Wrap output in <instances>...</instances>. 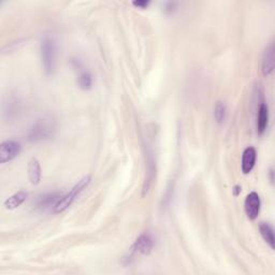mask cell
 I'll list each match as a JSON object with an SVG mask.
<instances>
[{"instance_id":"obj_8","label":"cell","mask_w":275,"mask_h":275,"mask_svg":"<svg viewBox=\"0 0 275 275\" xmlns=\"http://www.w3.org/2000/svg\"><path fill=\"white\" fill-rule=\"evenodd\" d=\"M256 150L254 147L250 146L248 149H245L243 152L242 156V172L244 174H249L252 172V170L255 167L256 163Z\"/></svg>"},{"instance_id":"obj_4","label":"cell","mask_w":275,"mask_h":275,"mask_svg":"<svg viewBox=\"0 0 275 275\" xmlns=\"http://www.w3.org/2000/svg\"><path fill=\"white\" fill-rule=\"evenodd\" d=\"M20 152V144L16 141L8 140L0 146V163L5 164L15 158Z\"/></svg>"},{"instance_id":"obj_9","label":"cell","mask_w":275,"mask_h":275,"mask_svg":"<svg viewBox=\"0 0 275 275\" xmlns=\"http://www.w3.org/2000/svg\"><path fill=\"white\" fill-rule=\"evenodd\" d=\"M274 70V45L270 44L266 48L263 57V73L264 75H270Z\"/></svg>"},{"instance_id":"obj_11","label":"cell","mask_w":275,"mask_h":275,"mask_svg":"<svg viewBox=\"0 0 275 275\" xmlns=\"http://www.w3.org/2000/svg\"><path fill=\"white\" fill-rule=\"evenodd\" d=\"M27 196L28 195L25 192H18L16 194H14L10 198L4 201V208L6 210H14L18 208L20 204H23L24 201L27 199Z\"/></svg>"},{"instance_id":"obj_6","label":"cell","mask_w":275,"mask_h":275,"mask_svg":"<svg viewBox=\"0 0 275 275\" xmlns=\"http://www.w3.org/2000/svg\"><path fill=\"white\" fill-rule=\"evenodd\" d=\"M154 248V239L149 234L141 235L133 245V251L143 254V255H149V254L153 251Z\"/></svg>"},{"instance_id":"obj_1","label":"cell","mask_w":275,"mask_h":275,"mask_svg":"<svg viewBox=\"0 0 275 275\" xmlns=\"http://www.w3.org/2000/svg\"><path fill=\"white\" fill-rule=\"evenodd\" d=\"M55 131V122L52 117L40 118L32 125L28 132V139L31 142H39L46 139H50Z\"/></svg>"},{"instance_id":"obj_10","label":"cell","mask_w":275,"mask_h":275,"mask_svg":"<svg viewBox=\"0 0 275 275\" xmlns=\"http://www.w3.org/2000/svg\"><path fill=\"white\" fill-rule=\"evenodd\" d=\"M28 179L32 185H38L41 181V167L36 158L30 159L28 163Z\"/></svg>"},{"instance_id":"obj_12","label":"cell","mask_w":275,"mask_h":275,"mask_svg":"<svg viewBox=\"0 0 275 275\" xmlns=\"http://www.w3.org/2000/svg\"><path fill=\"white\" fill-rule=\"evenodd\" d=\"M259 231L260 235H262L263 239L265 240V242L270 246L272 250H274V245H275V238H274V232L271 226L267 223H263L259 226Z\"/></svg>"},{"instance_id":"obj_14","label":"cell","mask_w":275,"mask_h":275,"mask_svg":"<svg viewBox=\"0 0 275 275\" xmlns=\"http://www.w3.org/2000/svg\"><path fill=\"white\" fill-rule=\"evenodd\" d=\"M227 115H228V110L227 107H226V104L222 101H218L214 108V118L217 124H224L226 122V119H227Z\"/></svg>"},{"instance_id":"obj_13","label":"cell","mask_w":275,"mask_h":275,"mask_svg":"<svg viewBox=\"0 0 275 275\" xmlns=\"http://www.w3.org/2000/svg\"><path fill=\"white\" fill-rule=\"evenodd\" d=\"M60 198H61V196L58 193L44 195L39 198L38 207H40L41 209H46V208H50L52 204H54V207H55V204L58 202V200Z\"/></svg>"},{"instance_id":"obj_17","label":"cell","mask_w":275,"mask_h":275,"mask_svg":"<svg viewBox=\"0 0 275 275\" xmlns=\"http://www.w3.org/2000/svg\"><path fill=\"white\" fill-rule=\"evenodd\" d=\"M132 4L137 6V8H140V9H145L149 6L150 4V1H133Z\"/></svg>"},{"instance_id":"obj_16","label":"cell","mask_w":275,"mask_h":275,"mask_svg":"<svg viewBox=\"0 0 275 275\" xmlns=\"http://www.w3.org/2000/svg\"><path fill=\"white\" fill-rule=\"evenodd\" d=\"M176 6H178V3H176V2H167L166 8H165V12L167 14H171L176 10Z\"/></svg>"},{"instance_id":"obj_15","label":"cell","mask_w":275,"mask_h":275,"mask_svg":"<svg viewBox=\"0 0 275 275\" xmlns=\"http://www.w3.org/2000/svg\"><path fill=\"white\" fill-rule=\"evenodd\" d=\"M77 84H79V87L81 89H84V90L89 89L91 87V84H93V79H91V75L87 72H83L79 76Z\"/></svg>"},{"instance_id":"obj_2","label":"cell","mask_w":275,"mask_h":275,"mask_svg":"<svg viewBox=\"0 0 275 275\" xmlns=\"http://www.w3.org/2000/svg\"><path fill=\"white\" fill-rule=\"evenodd\" d=\"M90 181H91L90 175H86V176H84V178H82L67 195L61 197V198L58 200V202L55 204L54 212L61 213V212H63V211H66L76 200L77 197H79L83 193V190L89 185Z\"/></svg>"},{"instance_id":"obj_3","label":"cell","mask_w":275,"mask_h":275,"mask_svg":"<svg viewBox=\"0 0 275 275\" xmlns=\"http://www.w3.org/2000/svg\"><path fill=\"white\" fill-rule=\"evenodd\" d=\"M40 51L44 72L47 75H51L54 72L56 65V44L54 40L51 38H45L42 40Z\"/></svg>"},{"instance_id":"obj_7","label":"cell","mask_w":275,"mask_h":275,"mask_svg":"<svg viewBox=\"0 0 275 275\" xmlns=\"http://www.w3.org/2000/svg\"><path fill=\"white\" fill-rule=\"evenodd\" d=\"M268 124H269V108L266 103H262L258 109V114H257V123H256V128L258 135H264L265 131L267 130Z\"/></svg>"},{"instance_id":"obj_5","label":"cell","mask_w":275,"mask_h":275,"mask_svg":"<svg viewBox=\"0 0 275 275\" xmlns=\"http://www.w3.org/2000/svg\"><path fill=\"white\" fill-rule=\"evenodd\" d=\"M260 206H262V202H260V197L257 193L253 192L248 195L244 202V209L250 220H256L258 217L260 213Z\"/></svg>"}]
</instances>
